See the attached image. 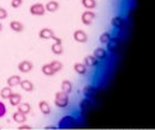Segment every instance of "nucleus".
Masks as SVG:
<instances>
[{
	"mask_svg": "<svg viewBox=\"0 0 155 130\" xmlns=\"http://www.w3.org/2000/svg\"><path fill=\"white\" fill-rule=\"evenodd\" d=\"M70 103V99H68V94L63 93L62 90L57 92L55 94V106L58 107V108H66Z\"/></svg>",
	"mask_w": 155,
	"mask_h": 130,
	"instance_id": "f257e3e1",
	"label": "nucleus"
},
{
	"mask_svg": "<svg viewBox=\"0 0 155 130\" xmlns=\"http://www.w3.org/2000/svg\"><path fill=\"white\" fill-rule=\"evenodd\" d=\"M77 119L72 115H64L58 123V129H71L76 126Z\"/></svg>",
	"mask_w": 155,
	"mask_h": 130,
	"instance_id": "f03ea898",
	"label": "nucleus"
},
{
	"mask_svg": "<svg viewBox=\"0 0 155 130\" xmlns=\"http://www.w3.org/2000/svg\"><path fill=\"white\" fill-rule=\"evenodd\" d=\"M30 14L34 15V16H42L46 14V9H45V5L41 4V3H36L34 5L30 6Z\"/></svg>",
	"mask_w": 155,
	"mask_h": 130,
	"instance_id": "7ed1b4c3",
	"label": "nucleus"
},
{
	"mask_svg": "<svg viewBox=\"0 0 155 130\" xmlns=\"http://www.w3.org/2000/svg\"><path fill=\"white\" fill-rule=\"evenodd\" d=\"M119 47H120V40L117 37H110L109 42L107 44V48L109 52H112V54H117V52L119 51Z\"/></svg>",
	"mask_w": 155,
	"mask_h": 130,
	"instance_id": "20e7f679",
	"label": "nucleus"
},
{
	"mask_svg": "<svg viewBox=\"0 0 155 130\" xmlns=\"http://www.w3.org/2000/svg\"><path fill=\"white\" fill-rule=\"evenodd\" d=\"M38 37L41 38V40H51V38H56V35L54 32V30H51L50 28H44L38 31Z\"/></svg>",
	"mask_w": 155,
	"mask_h": 130,
	"instance_id": "39448f33",
	"label": "nucleus"
},
{
	"mask_svg": "<svg viewBox=\"0 0 155 130\" xmlns=\"http://www.w3.org/2000/svg\"><path fill=\"white\" fill-rule=\"evenodd\" d=\"M94 19H96V14H94L93 10H86L83 14H82V16H81L82 22H83L84 25H87V26L91 25Z\"/></svg>",
	"mask_w": 155,
	"mask_h": 130,
	"instance_id": "423d86ee",
	"label": "nucleus"
},
{
	"mask_svg": "<svg viewBox=\"0 0 155 130\" xmlns=\"http://www.w3.org/2000/svg\"><path fill=\"white\" fill-rule=\"evenodd\" d=\"M97 93H98V89L92 84H87L83 87V94L86 98H89V99L94 98V97H97Z\"/></svg>",
	"mask_w": 155,
	"mask_h": 130,
	"instance_id": "0eeeda50",
	"label": "nucleus"
},
{
	"mask_svg": "<svg viewBox=\"0 0 155 130\" xmlns=\"http://www.w3.org/2000/svg\"><path fill=\"white\" fill-rule=\"evenodd\" d=\"M73 40L76 42H78V44H84L88 40V36H87V34L83 30H80L78 29V30H76L73 32Z\"/></svg>",
	"mask_w": 155,
	"mask_h": 130,
	"instance_id": "6e6552de",
	"label": "nucleus"
},
{
	"mask_svg": "<svg viewBox=\"0 0 155 130\" xmlns=\"http://www.w3.org/2000/svg\"><path fill=\"white\" fill-rule=\"evenodd\" d=\"M32 68H34V64H32V62H30V61H21L19 64H18V70L21 72V73H29V72H31L32 71Z\"/></svg>",
	"mask_w": 155,
	"mask_h": 130,
	"instance_id": "1a4fd4ad",
	"label": "nucleus"
},
{
	"mask_svg": "<svg viewBox=\"0 0 155 130\" xmlns=\"http://www.w3.org/2000/svg\"><path fill=\"white\" fill-rule=\"evenodd\" d=\"M112 26L114 29H117V30H122L124 26H125V20L120 16V15H117V16H113L112 18V21H110Z\"/></svg>",
	"mask_w": 155,
	"mask_h": 130,
	"instance_id": "9d476101",
	"label": "nucleus"
},
{
	"mask_svg": "<svg viewBox=\"0 0 155 130\" xmlns=\"http://www.w3.org/2000/svg\"><path fill=\"white\" fill-rule=\"evenodd\" d=\"M51 51H52L55 55H62L63 54V46H62L61 38H58V37L55 38V42L52 44V46H51Z\"/></svg>",
	"mask_w": 155,
	"mask_h": 130,
	"instance_id": "9b49d317",
	"label": "nucleus"
},
{
	"mask_svg": "<svg viewBox=\"0 0 155 130\" xmlns=\"http://www.w3.org/2000/svg\"><path fill=\"white\" fill-rule=\"evenodd\" d=\"M83 63L86 64L87 67H97L98 64H99V61H98L93 55H88V56L84 57Z\"/></svg>",
	"mask_w": 155,
	"mask_h": 130,
	"instance_id": "f8f14e48",
	"label": "nucleus"
},
{
	"mask_svg": "<svg viewBox=\"0 0 155 130\" xmlns=\"http://www.w3.org/2000/svg\"><path fill=\"white\" fill-rule=\"evenodd\" d=\"M80 109L82 113H88L89 110L92 109V103H91V99L89 98H86V99H82L81 103H80Z\"/></svg>",
	"mask_w": 155,
	"mask_h": 130,
	"instance_id": "ddd939ff",
	"label": "nucleus"
},
{
	"mask_svg": "<svg viewBox=\"0 0 155 130\" xmlns=\"http://www.w3.org/2000/svg\"><path fill=\"white\" fill-rule=\"evenodd\" d=\"M9 103L11 104L12 107H18L19 104L21 103V100H22V97H21V94H19V93H12L10 97H9Z\"/></svg>",
	"mask_w": 155,
	"mask_h": 130,
	"instance_id": "4468645a",
	"label": "nucleus"
},
{
	"mask_svg": "<svg viewBox=\"0 0 155 130\" xmlns=\"http://www.w3.org/2000/svg\"><path fill=\"white\" fill-rule=\"evenodd\" d=\"M9 26H10V29H11L12 31H15V32H22V31H24V24H22L21 21L12 20V21L9 24Z\"/></svg>",
	"mask_w": 155,
	"mask_h": 130,
	"instance_id": "2eb2a0df",
	"label": "nucleus"
},
{
	"mask_svg": "<svg viewBox=\"0 0 155 130\" xmlns=\"http://www.w3.org/2000/svg\"><path fill=\"white\" fill-rule=\"evenodd\" d=\"M93 56L98 60V61H102V60H106L107 58V51L103 48V47H97L93 52Z\"/></svg>",
	"mask_w": 155,
	"mask_h": 130,
	"instance_id": "dca6fc26",
	"label": "nucleus"
},
{
	"mask_svg": "<svg viewBox=\"0 0 155 130\" xmlns=\"http://www.w3.org/2000/svg\"><path fill=\"white\" fill-rule=\"evenodd\" d=\"M73 70H74L76 73H78V74H81V76H84V74L87 73V66H86L84 63L76 62V63L73 64Z\"/></svg>",
	"mask_w": 155,
	"mask_h": 130,
	"instance_id": "f3484780",
	"label": "nucleus"
},
{
	"mask_svg": "<svg viewBox=\"0 0 155 130\" xmlns=\"http://www.w3.org/2000/svg\"><path fill=\"white\" fill-rule=\"evenodd\" d=\"M12 119H14L15 123H19V124H22V123H26V114H24L21 112H15L14 114H12Z\"/></svg>",
	"mask_w": 155,
	"mask_h": 130,
	"instance_id": "a211bd4d",
	"label": "nucleus"
},
{
	"mask_svg": "<svg viewBox=\"0 0 155 130\" xmlns=\"http://www.w3.org/2000/svg\"><path fill=\"white\" fill-rule=\"evenodd\" d=\"M20 82H21V78H20V76H18V74H15V76H10L8 80H6V83H8V86L9 87H16V86H19L20 84Z\"/></svg>",
	"mask_w": 155,
	"mask_h": 130,
	"instance_id": "6ab92c4d",
	"label": "nucleus"
},
{
	"mask_svg": "<svg viewBox=\"0 0 155 130\" xmlns=\"http://www.w3.org/2000/svg\"><path fill=\"white\" fill-rule=\"evenodd\" d=\"M61 90H62L63 93L70 94L72 90H73V86H72V83H71L68 80L62 81V83H61Z\"/></svg>",
	"mask_w": 155,
	"mask_h": 130,
	"instance_id": "aec40b11",
	"label": "nucleus"
},
{
	"mask_svg": "<svg viewBox=\"0 0 155 130\" xmlns=\"http://www.w3.org/2000/svg\"><path fill=\"white\" fill-rule=\"evenodd\" d=\"M58 8H60V4L56 2V0H50L47 4H45V9L48 12H55L58 10Z\"/></svg>",
	"mask_w": 155,
	"mask_h": 130,
	"instance_id": "412c9836",
	"label": "nucleus"
},
{
	"mask_svg": "<svg viewBox=\"0 0 155 130\" xmlns=\"http://www.w3.org/2000/svg\"><path fill=\"white\" fill-rule=\"evenodd\" d=\"M24 90H25V92H32V90H34V83L31 82V81H29V80H21V82H20V84H19Z\"/></svg>",
	"mask_w": 155,
	"mask_h": 130,
	"instance_id": "4be33fe9",
	"label": "nucleus"
},
{
	"mask_svg": "<svg viewBox=\"0 0 155 130\" xmlns=\"http://www.w3.org/2000/svg\"><path fill=\"white\" fill-rule=\"evenodd\" d=\"M38 109H40V112L45 115H48L51 113V107L48 106V103L46 100H41L38 103Z\"/></svg>",
	"mask_w": 155,
	"mask_h": 130,
	"instance_id": "5701e85b",
	"label": "nucleus"
},
{
	"mask_svg": "<svg viewBox=\"0 0 155 130\" xmlns=\"http://www.w3.org/2000/svg\"><path fill=\"white\" fill-rule=\"evenodd\" d=\"M14 93V90H12L11 87L6 86L4 88H2V90H0V97H2L3 99H9V97Z\"/></svg>",
	"mask_w": 155,
	"mask_h": 130,
	"instance_id": "b1692460",
	"label": "nucleus"
},
{
	"mask_svg": "<svg viewBox=\"0 0 155 130\" xmlns=\"http://www.w3.org/2000/svg\"><path fill=\"white\" fill-rule=\"evenodd\" d=\"M41 71H42V73H44L45 76H47V77H51V76L56 74V72L54 71V68H52V67H51V64H50V63L44 64L42 68H41Z\"/></svg>",
	"mask_w": 155,
	"mask_h": 130,
	"instance_id": "393cba45",
	"label": "nucleus"
},
{
	"mask_svg": "<svg viewBox=\"0 0 155 130\" xmlns=\"http://www.w3.org/2000/svg\"><path fill=\"white\" fill-rule=\"evenodd\" d=\"M18 110L19 112H21V113H24V114H29L30 112H31V106L29 103H20L19 106H18Z\"/></svg>",
	"mask_w": 155,
	"mask_h": 130,
	"instance_id": "a878e982",
	"label": "nucleus"
},
{
	"mask_svg": "<svg viewBox=\"0 0 155 130\" xmlns=\"http://www.w3.org/2000/svg\"><path fill=\"white\" fill-rule=\"evenodd\" d=\"M82 5L87 9V10H93L97 6V2L96 0H81Z\"/></svg>",
	"mask_w": 155,
	"mask_h": 130,
	"instance_id": "bb28decb",
	"label": "nucleus"
},
{
	"mask_svg": "<svg viewBox=\"0 0 155 130\" xmlns=\"http://www.w3.org/2000/svg\"><path fill=\"white\" fill-rule=\"evenodd\" d=\"M110 34L109 32H103L101 36H99V42L101 44H108L109 40H110Z\"/></svg>",
	"mask_w": 155,
	"mask_h": 130,
	"instance_id": "cd10ccee",
	"label": "nucleus"
},
{
	"mask_svg": "<svg viewBox=\"0 0 155 130\" xmlns=\"http://www.w3.org/2000/svg\"><path fill=\"white\" fill-rule=\"evenodd\" d=\"M50 64H51V67L54 68V71H55L56 73L62 70V63H61L60 61H52V62H50Z\"/></svg>",
	"mask_w": 155,
	"mask_h": 130,
	"instance_id": "c85d7f7f",
	"label": "nucleus"
},
{
	"mask_svg": "<svg viewBox=\"0 0 155 130\" xmlns=\"http://www.w3.org/2000/svg\"><path fill=\"white\" fill-rule=\"evenodd\" d=\"M5 115H6V107L3 102H0V118H3Z\"/></svg>",
	"mask_w": 155,
	"mask_h": 130,
	"instance_id": "c756f323",
	"label": "nucleus"
},
{
	"mask_svg": "<svg viewBox=\"0 0 155 130\" xmlns=\"http://www.w3.org/2000/svg\"><path fill=\"white\" fill-rule=\"evenodd\" d=\"M8 18V10L0 6V20H5Z\"/></svg>",
	"mask_w": 155,
	"mask_h": 130,
	"instance_id": "7c9ffc66",
	"label": "nucleus"
},
{
	"mask_svg": "<svg viewBox=\"0 0 155 130\" xmlns=\"http://www.w3.org/2000/svg\"><path fill=\"white\" fill-rule=\"evenodd\" d=\"M22 5V0H11V6L14 9H18Z\"/></svg>",
	"mask_w": 155,
	"mask_h": 130,
	"instance_id": "2f4dec72",
	"label": "nucleus"
},
{
	"mask_svg": "<svg viewBox=\"0 0 155 130\" xmlns=\"http://www.w3.org/2000/svg\"><path fill=\"white\" fill-rule=\"evenodd\" d=\"M31 129H32V126H30V125H28V124H25V123L20 124V126H19V130H31Z\"/></svg>",
	"mask_w": 155,
	"mask_h": 130,
	"instance_id": "473e14b6",
	"label": "nucleus"
},
{
	"mask_svg": "<svg viewBox=\"0 0 155 130\" xmlns=\"http://www.w3.org/2000/svg\"><path fill=\"white\" fill-rule=\"evenodd\" d=\"M46 129H56V126L55 125H48V126H46Z\"/></svg>",
	"mask_w": 155,
	"mask_h": 130,
	"instance_id": "72a5a7b5",
	"label": "nucleus"
},
{
	"mask_svg": "<svg viewBox=\"0 0 155 130\" xmlns=\"http://www.w3.org/2000/svg\"><path fill=\"white\" fill-rule=\"evenodd\" d=\"M2 30H3V24L0 22V32H2Z\"/></svg>",
	"mask_w": 155,
	"mask_h": 130,
	"instance_id": "f704fd0d",
	"label": "nucleus"
},
{
	"mask_svg": "<svg viewBox=\"0 0 155 130\" xmlns=\"http://www.w3.org/2000/svg\"><path fill=\"white\" fill-rule=\"evenodd\" d=\"M0 129H2V126H0Z\"/></svg>",
	"mask_w": 155,
	"mask_h": 130,
	"instance_id": "c9c22d12",
	"label": "nucleus"
}]
</instances>
